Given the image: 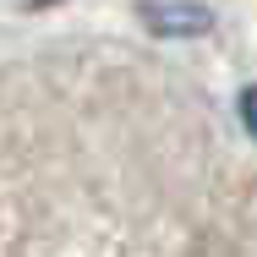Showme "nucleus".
Wrapping results in <instances>:
<instances>
[{"instance_id":"obj_2","label":"nucleus","mask_w":257,"mask_h":257,"mask_svg":"<svg viewBox=\"0 0 257 257\" xmlns=\"http://www.w3.org/2000/svg\"><path fill=\"white\" fill-rule=\"evenodd\" d=\"M241 109H246V132H257V88L241 93Z\"/></svg>"},{"instance_id":"obj_1","label":"nucleus","mask_w":257,"mask_h":257,"mask_svg":"<svg viewBox=\"0 0 257 257\" xmlns=\"http://www.w3.org/2000/svg\"><path fill=\"white\" fill-rule=\"evenodd\" d=\"M143 17L159 22V33H203L208 28V11H197V6H148Z\"/></svg>"}]
</instances>
